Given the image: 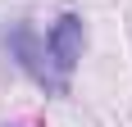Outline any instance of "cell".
Wrapping results in <instances>:
<instances>
[{
	"label": "cell",
	"instance_id": "6da1fadb",
	"mask_svg": "<svg viewBox=\"0 0 132 127\" xmlns=\"http://www.w3.org/2000/svg\"><path fill=\"white\" fill-rule=\"evenodd\" d=\"M9 55L18 59V68H23L37 86H46V91H55V95H64L68 91V77H59L55 73V63H50V50H46V37H37L27 23H18V27H9Z\"/></svg>",
	"mask_w": 132,
	"mask_h": 127
},
{
	"label": "cell",
	"instance_id": "7a4b0ae2",
	"mask_svg": "<svg viewBox=\"0 0 132 127\" xmlns=\"http://www.w3.org/2000/svg\"><path fill=\"white\" fill-rule=\"evenodd\" d=\"M46 50H50V63H55L59 77H68L78 68L82 50H87V23H82V14H59L55 18L50 32H46Z\"/></svg>",
	"mask_w": 132,
	"mask_h": 127
}]
</instances>
